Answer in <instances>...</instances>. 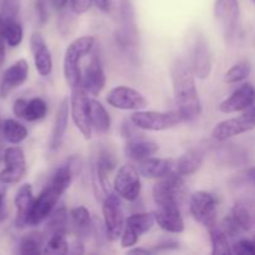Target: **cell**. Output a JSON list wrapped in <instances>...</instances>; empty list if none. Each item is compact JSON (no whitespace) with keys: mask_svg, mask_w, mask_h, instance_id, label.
I'll list each match as a JSON object with an SVG mask.
<instances>
[{"mask_svg":"<svg viewBox=\"0 0 255 255\" xmlns=\"http://www.w3.org/2000/svg\"><path fill=\"white\" fill-rule=\"evenodd\" d=\"M194 77L191 65L186 60H174L171 66L172 89L177 111L183 121H194L201 116L202 104Z\"/></svg>","mask_w":255,"mask_h":255,"instance_id":"1","label":"cell"},{"mask_svg":"<svg viewBox=\"0 0 255 255\" xmlns=\"http://www.w3.org/2000/svg\"><path fill=\"white\" fill-rule=\"evenodd\" d=\"M95 42L96 40L94 36H80L70 42L67 46L64 55V76L65 81L71 89L82 84L80 64L86 55L91 54Z\"/></svg>","mask_w":255,"mask_h":255,"instance_id":"2","label":"cell"},{"mask_svg":"<svg viewBox=\"0 0 255 255\" xmlns=\"http://www.w3.org/2000/svg\"><path fill=\"white\" fill-rule=\"evenodd\" d=\"M152 194L158 208L179 209V204L184 196L183 176L177 171L172 172L154 184Z\"/></svg>","mask_w":255,"mask_h":255,"instance_id":"3","label":"cell"},{"mask_svg":"<svg viewBox=\"0 0 255 255\" xmlns=\"http://www.w3.org/2000/svg\"><path fill=\"white\" fill-rule=\"evenodd\" d=\"M85 86L80 84L71 89L70 96V115L75 126L86 139L92 136V125L90 120V97Z\"/></svg>","mask_w":255,"mask_h":255,"instance_id":"4","label":"cell"},{"mask_svg":"<svg viewBox=\"0 0 255 255\" xmlns=\"http://www.w3.org/2000/svg\"><path fill=\"white\" fill-rule=\"evenodd\" d=\"M183 121L178 111H134L131 115V122L134 127L143 131H166L173 128Z\"/></svg>","mask_w":255,"mask_h":255,"instance_id":"5","label":"cell"},{"mask_svg":"<svg viewBox=\"0 0 255 255\" xmlns=\"http://www.w3.org/2000/svg\"><path fill=\"white\" fill-rule=\"evenodd\" d=\"M65 191L57 184L50 181L49 184L40 192L39 197L35 198L34 206L27 219V226H37L49 218L50 214L56 208L57 202L60 201Z\"/></svg>","mask_w":255,"mask_h":255,"instance_id":"6","label":"cell"},{"mask_svg":"<svg viewBox=\"0 0 255 255\" xmlns=\"http://www.w3.org/2000/svg\"><path fill=\"white\" fill-rule=\"evenodd\" d=\"M102 214H104L105 231L109 241L115 242L121 238L124 232L126 219H125L124 209H122L120 196L115 193H109L102 201Z\"/></svg>","mask_w":255,"mask_h":255,"instance_id":"7","label":"cell"},{"mask_svg":"<svg viewBox=\"0 0 255 255\" xmlns=\"http://www.w3.org/2000/svg\"><path fill=\"white\" fill-rule=\"evenodd\" d=\"M189 212L194 221L211 229L217 226V199L207 191L194 192L189 199Z\"/></svg>","mask_w":255,"mask_h":255,"instance_id":"8","label":"cell"},{"mask_svg":"<svg viewBox=\"0 0 255 255\" xmlns=\"http://www.w3.org/2000/svg\"><path fill=\"white\" fill-rule=\"evenodd\" d=\"M106 101L110 106L124 111H139L148 106L146 97L128 86H116L109 91Z\"/></svg>","mask_w":255,"mask_h":255,"instance_id":"9","label":"cell"},{"mask_svg":"<svg viewBox=\"0 0 255 255\" xmlns=\"http://www.w3.org/2000/svg\"><path fill=\"white\" fill-rule=\"evenodd\" d=\"M114 189L120 198L127 202L136 201L141 193L139 172L131 164L122 166L114 181Z\"/></svg>","mask_w":255,"mask_h":255,"instance_id":"10","label":"cell"},{"mask_svg":"<svg viewBox=\"0 0 255 255\" xmlns=\"http://www.w3.org/2000/svg\"><path fill=\"white\" fill-rule=\"evenodd\" d=\"M2 157L6 167L0 172V182L4 184L19 183L26 173V159L22 148L9 147L4 151Z\"/></svg>","mask_w":255,"mask_h":255,"instance_id":"11","label":"cell"},{"mask_svg":"<svg viewBox=\"0 0 255 255\" xmlns=\"http://www.w3.org/2000/svg\"><path fill=\"white\" fill-rule=\"evenodd\" d=\"M239 9L238 0H216L214 4V16L221 25L222 31L227 40H231L238 26Z\"/></svg>","mask_w":255,"mask_h":255,"instance_id":"12","label":"cell"},{"mask_svg":"<svg viewBox=\"0 0 255 255\" xmlns=\"http://www.w3.org/2000/svg\"><path fill=\"white\" fill-rule=\"evenodd\" d=\"M253 128H255L254 121L251 119V116L244 111L239 117L224 120V121L216 125V127H214L213 131H212V137H213L216 141L223 142L232 138V137L239 136V134L252 131Z\"/></svg>","mask_w":255,"mask_h":255,"instance_id":"13","label":"cell"},{"mask_svg":"<svg viewBox=\"0 0 255 255\" xmlns=\"http://www.w3.org/2000/svg\"><path fill=\"white\" fill-rule=\"evenodd\" d=\"M191 67L194 76L199 80H206L212 74V56L208 44L203 36L194 39L191 49Z\"/></svg>","mask_w":255,"mask_h":255,"instance_id":"14","label":"cell"},{"mask_svg":"<svg viewBox=\"0 0 255 255\" xmlns=\"http://www.w3.org/2000/svg\"><path fill=\"white\" fill-rule=\"evenodd\" d=\"M29 76V64L25 59L17 60L7 67L0 77V97H6L12 90L21 86Z\"/></svg>","mask_w":255,"mask_h":255,"instance_id":"15","label":"cell"},{"mask_svg":"<svg viewBox=\"0 0 255 255\" xmlns=\"http://www.w3.org/2000/svg\"><path fill=\"white\" fill-rule=\"evenodd\" d=\"M255 102V87L252 84L242 85L228 99L219 104L218 110L223 114L241 112L251 107Z\"/></svg>","mask_w":255,"mask_h":255,"instance_id":"16","label":"cell"},{"mask_svg":"<svg viewBox=\"0 0 255 255\" xmlns=\"http://www.w3.org/2000/svg\"><path fill=\"white\" fill-rule=\"evenodd\" d=\"M30 49L34 55L35 69L40 76H49L52 71V56L46 41L40 32H32L30 37Z\"/></svg>","mask_w":255,"mask_h":255,"instance_id":"17","label":"cell"},{"mask_svg":"<svg viewBox=\"0 0 255 255\" xmlns=\"http://www.w3.org/2000/svg\"><path fill=\"white\" fill-rule=\"evenodd\" d=\"M82 85L85 86L86 91L91 94L92 96H99L102 90H104L105 85H106V76H105L101 59L97 55V52L92 55L91 60H90L89 65L85 70V75L82 77Z\"/></svg>","mask_w":255,"mask_h":255,"instance_id":"18","label":"cell"},{"mask_svg":"<svg viewBox=\"0 0 255 255\" xmlns=\"http://www.w3.org/2000/svg\"><path fill=\"white\" fill-rule=\"evenodd\" d=\"M35 197L32 193L31 184L25 183L17 189L15 194L14 204L16 207V217H15V226L17 228H24L27 226V219L31 212L32 206H34Z\"/></svg>","mask_w":255,"mask_h":255,"instance_id":"19","label":"cell"},{"mask_svg":"<svg viewBox=\"0 0 255 255\" xmlns=\"http://www.w3.org/2000/svg\"><path fill=\"white\" fill-rule=\"evenodd\" d=\"M176 162L173 158H149L139 162L138 172L141 176L151 179H161L173 172Z\"/></svg>","mask_w":255,"mask_h":255,"instance_id":"20","label":"cell"},{"mask_svg":"<svg viewBox=\"0 0 255 255\" xmlns=\"http://www.w3.org/2000/svg\"><path fill=\"white\" fill-rule=\"evenodd\" d=\"M70 116V102L67 97H65L59 105V109L56 111V117L52 127L51 138H50V149L56 151L60 148L62 141H64L65 133L67 131V125H69Z\"/></svg>","mask_w":255,"mask_h":255,"instance_id":"21","label":"cell"},{"mask_svg":"<svg viewBox=\"0 0 255 255\" xmlns=\"http://www.w3.org/2000/svg\"><path fill=\"white\" fill-rule=\"evenodd\" d=\"M121 15V31H120V41L122 44H131L137 39L136 21H134V11L129 0H122L120 6Z\"/></svg>","mask_w":255,"mask_h":255,"instance_id":"22","label":"cell"},{"mask_svg":"<svg viewBox=\"0 0 255 255\" xmlns=\"http://www.w3.org/2000/svg\"><path fill=\"white\" fill-rule=\"evenodd\" d=\"M159 146L153 141L133 138L129 139L125 146V154L133 161L142 162L158 152Z\"/></svg>","mask_w":255,"mask_h":255,"instance_id":"23","label":"cell"},{"mask_svg":"<svg viewBox=\"0 0 255 255\" xmlns=\"http://www.w3.org/2000/svg\"><path fill=\"white\" fill-rule=\"evenodd\" d=\"M156 223L168 233H182L184 231V221L179 209H162L154 212Z\"/></svg>","mask_w":255,"mask_h":255,"instance_id":"24","label":"cell"},{"mask_svg":"<svg viewBox=\"0 0 255 255\" xmlns=\"http://www.w3.org/2000/svg\"><path fill=\"white\" fill-rule=\"evenodd\" d=\"M204 161V153L198 149H191L182 154L176 162V169L183 177L192 176L201 168Z\"/></svg>","mask_w":255,"mask_h":255,"instance_id":"25","label":"cell"},{"mask_svg":"<svg viewBox=\"0 0 255 255\" xmlns=\"http://www.w3.org/2000/svg\"><path fill=\"white\" fill-rule=\"evenodd\" d=\"M90 120H91L92 128L97 132L109 131L111 128V117L104 105L95 99H90Z\"/></svg>","mask_w":255,"mask_h":255,"instance_id":"26","label":"cell"},{"mask_svg":"<svg viewBox=\"0 0 255 255\" xmlns=\"http://www.w3.org/2000/svg\"><path fill=\"white\" fill-rule=\"evenodd\" d=\"M46 234L47 237L52 234H66L69 226V212L64 206L55 208L49 218L46 219Z\"/></svg>","mask_w":255,"mask_h":255,"instance_id":"27","label":"cell"},{"mask_svg":"<svg viewBox=\"0 0 255 255\" xmlns=\"http://www.w3.org/2000/svg\"><path fill=\"white\" fill-rule=\"evenodd\" d=\"M70 218H71L74 228L76 231L77 237H86L89 236L90 231L92 227L91 214H90L89 209L84 206H79L76 208L71 209L70 212Z\"/></svg>","mask_w":255,"mask_h":255,"instance_id":"28","label":"cell"},{"mask_svg":"<svg viewBox=\"0 0 255 255\" xmlns=\"http://www.w3.org/2000/svg\"><path fill=\"white\" fill-rule=\"evenodd\" d=\"M154 223H156V218H154L153 213H134L126 219L125 227L129 228L133 233L141 237L142 234L151 231Z\"/></svg>","mask_w":255,"mask_h":255,"instance_id":"29","label":"cell"},{"mask_svg":"<svg viewBox=\"0 0 255 255\" xmlns=\"http://www.w3.org/2000/svg\"><path fill=\"white\" fill-rule=\"evenodd\" d=\"M45 236L40 232H31L20 241L19 252L21 254H41L44 253Z\"/></svg>","mask_w":255,"mask_h":255,"instance_id":"30","label":"cell"},{"mask_svg":"<svg viewBox=\"0 0 255 255\" xmlns=\"http://www.w3.org/2000/svg\"><path fill=\"white\" fill-rule=\"evenodd\" d=\"M211 232V242H212V254L213 255H228L232 254V246L229 243V237L226 232L218 226H214L209 229Z\"/></svg>","mask_w":255,"mask_h":255,"instance_id":"31","label":"cell"},{"mask_svg":"<svg viewBox=\"0 0 255 255\" xmlns=\"http://www.w3.org/2000/svg\"><path fill=\"white\" fill-rule=\"evenodd\" d=\"M2 132H4L5 139L11 144L20 143L27 137L26 127L14 119L5 120L2 124Z\"/></svg>","mask_w":255,"mask_h":255,"instance_id":"32","label":"cell"},{"mask_svg":"<svg viewBox=\"0 0 255 255\" xmlns=\"http://www.w3.org/2000/svg\"><path fill=\"white\" fill-rule=\"evenodd\" d=\"M2 32H4L5 40L9 46L16 47L17 45L21 44L24 30H22L21 24L17 22L16 19L2 20Z\"/></svg>","mask_w":255,"mask_h":255,"instance_id":"33","label":"cell"},{"mask_svg":"<svg viewBox=\"0 0 255 255\" xmlns=\"http://www.w3.org/2000/svg\"><path fill=\"white\" fill-rule=\"evenodd\" d=\"M47 114V105L40 97H35L27 101L26 110H25V117L24 120L29 122L40 121L44 119Z\"/></svg>","mask_w":255,"mask_h":255,"instance_id":"34","label":"cell"},{"mask_svg":"<svg viewBox=\"0 0 255 255\" xmlns=\"http://www.w3.org/2000/svg\"><path fill=\"white\" fill-rule=\"evenodd\" d=\"M69 243H67L66 234H52L49 236L44 247V253L46 254H66L69 253Z\"/></svg>","mask_w":255,"mask_h":255,"instance_id":"35","label":"cell"},{"mask_svg":"<svg viewBox=\"0 0 255 255\" xmlns=\"http://www.w3.org/2000/svg\"><path fill=\"white\" fill-rule=\"evenodd\" d=\"M231 217L242 232L251 231L252 227H253V219H252L251 213L243 204H236L232 208Z\"/></svg>","mask_w":255,"mask_h":255,"instance_id":"36","label":"cell"},{"mask_svg":"<svg viewBox=\"0 0 255 255\" xmlns=\"http://www.w3.org/2000/svg\"><path fill=\"white\" fill-rule=\"evenodd\" d=\"M249 75H251V65L248 62H238L224 74V82L237 84L246 80Z\"/></svg>","mask_w":255,"mask_h":255,"instance_id":"37","label":"cell"},{"mask_svg":"<svg viewBox=\"0 0 255 255\" xmlns=\"http://www.w3.org/2000/svg\"><path fill=\"white\" fill-rule=\"evenodd\" d=\"M20 10V0H1L0 17L2 20L16 19Z\"/></svg>","mask_w":255,"mask_h":255,"instance_id":"38","label":"cell"},{"mask_svg":"<svg viewBox=\"0 0 255 255\" xmlns=\"http://www.w3.org/2000/svg\"><path fill=\"white\" fill-rule=\"evenodd\" d=\"M96 164L102 169V171L106 172V173H109V172H111L112 169L116 167L117 161H116V158H115L114 154L110 153L109 151H105V149H102V151L100 152L99 157H97Z\"/></svg>","mask_w":255,"mask_h":255,"instance_id":"39","label":"cell"},{"mask_svg":"<svg viewBox=\"0 0 255 255\" xmlns=\"http://www.w3.org/2000/svg\"><path fill=\"white\" fill-rule=\"evenodd\" d=\"M232 252L241 255H255V242L249 239H241L232 246Z\"/></svg>","mask_w":255,"mask_h":255,"instance_id":"40","label":"cell"},{"mask_svg":"<svg viewBox=\"0 0 255 255\" xmlns=\"http://www.w3.org/2000/svg\"><path fill=\"white\" fill-rule=\"evenodd\" d=\"M138 239L139 237L137 236L136 233H133L131 229L125 227L124 232H122L121 234V242H120V243H121L122 248H131V247L136 246Z\"/></svg>","mask_w":255,"mask_h":255,"instance_id":"41","label":"cell"},{"mask_svg":"<svg viewBox=\"0 0 255 255\" xmlns=\"http://www.w3.org/2000/svg\"><path fill=\"white\" fill-rule=\"evenodd\" d=\"M35 10H36L37 20L41 25L46 24L47 19H49V11H47V4L46 0H36L35 1Z\"/></svg>","mask_w":255,"mask_h":255,"instance_id":"42","label":"cell"},{"mask_svg":"<svg viewBox=\"0 0 255 255\" xmlns=\"http://www.w3.org/2000/svg\"><path fill=\"white\" fill-rule=\"evenodd\" d=\"M92 1L94 0H70V5H71L72 11L76 14H85L91 7Z\"/></svg>","mask_w":255,"mask_h":255,"instance_id":"43","label":"cell"},{"mask_svg":"<svg viewBox=\"0 0 255 255\" xmlns=\"http://www.w3.org/2000/svg\"><path fill=\"white\" fill-rule=\"evenodd\" d=\"M26 106H27L26 100H24V99L15 100L14 105H12V112H14L15 116L19 117V119H24Z\"/></svg>","mask_w":255,"mask_h":255,"instance_id":"44","label":"cell"},{"mask_svg":"<svg viewBox=\"0 0 255 255\" xmlns=\"http://www.w3.org/2000/svg\"><path fill=\"white\" fill-rule=\"evenodd\" d=\"M5 44H6V40H5L4 32H2V20L0 17V67L5 61Z\"/></svg>","mask_w":255,"mask_h":255,"instance_id":"45","label":"cell"},{"mask_svg":"<svg viewBox=\"0 0 255 255\" xmlns=\"http://www.w3.org/2000/svg\"><path fill=\"white\" fill-rule=\"evenodd\" d=\"M178 248V243H176V242H166V243H162L159 244L158 247H156V248L153 249V251L151 252H161V251H169V249H177Z\"/></svg>","mask_w":255,"mask_h":255,"instance_id":"46","label":"cell"},{"mask_svg":"<svg viewBox=\"0 0 255 255\" xmlns=\"http://www.w3.org/2000/svg\"><path fill=\"white\" fill-rule=\"evenodd\" d=\"M94 2L101 11L110 12L111 10V0H94Z\"/></svg>","mask_w":255,"mask_h":255,"instance_id":"47","label":"cell"},{"mask_svg":"<svg viewBox=\"0 0 255 255\" xmlns=\"http://www.w3.org/2000/svg\"><path fill=\"white\" fill-rule=\"evenodd\" d=\"M51 2L56 10H64L69 4V0H51Z\"/></svg>","mask_w":255,"mask_h":255,"instance_id":"48","label":"cell"},{"mask_svg":"<svg viewBox=\"0 0 255 255\" xmlns=\"http://www.w3.org/2000/svg\"><path fill=\"white\" fill-rule=\"evenodd\" d=\"M151 251L144 248H133V249H128V254H149Z\"/></svg>","mask_w":255,"mask_h":255,"instance_id":"49","label":"cell"},{"mask_svg":"<svg viewBox=\"0 0 255 255\" xmlns=\"http://www.w3.org/2000/svg\"><path fill=\"white\" fill-rule=\"evenodd\" d=\"M7 218V211L4 206L0 207V223Z\"/></svg>","mask_w":255,"mask_h":255,"instance_id":"50","label":"cell"},{"mask_svg":"<svg viewBox=\"0 0 255 255\" xmlns=\"http://www.w3.org/2000/svg\"><path fill=\"white\" fill-rule=\"evenodd\" d=\"M247 176H248V178H251L252 181H255V166L247 171Z\"/></svg>","mask_w":255,"mask_h":255,"instance_id":"51","label":"cell"},{"mask_svg":"<svg viewBox=\"0 0 255 255\" xmlns=\"http://www.w3.org/2000/svg\"><path fill=\"white\" fill-rule=\"evenodd\" d=\"M1 206H4V196L0 193V207H1Z\"/></svg>","mask_w":255,"mask_h":255,"instance_id":"52","label":"cell"},{"mask_svg":"<svg viewBox=\"0 0 255 255\" xmlns=\"http://www.w3.org/2000/svg\"><path fill=\"white\" fill-rule=\"evenodd\" d=\"M254 242H255V239H254Z\"/></svg>","mask_w":255,"mask_h":255,"instance_id":"53","label":"cell"}]
</instances>
